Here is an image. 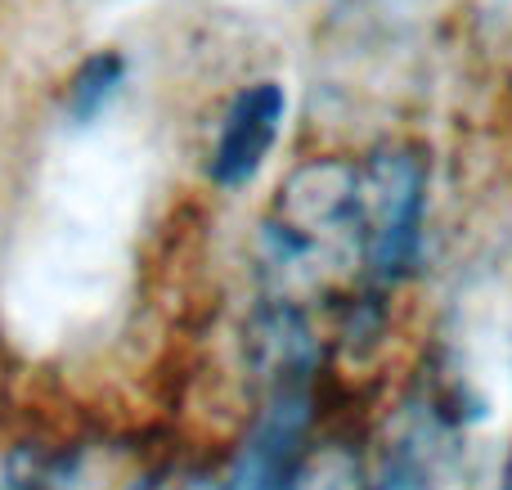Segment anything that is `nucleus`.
<instances>
[{"mask_svg": "<svg viewBox=\"0 0 512 490\" xmlns=\"http://www.w3.org/2000/svg\"><path fill=\"white\" fill-rule=\"evenodd\" d=\"M265 261L292 288H315L360 266V167L315 158L279 185L261 221Z\"/></svg>", "mask_w": 512, "mask_h": 490, "instance_id": "nucleus-1", "label": "nucleus"}, {"mask_svg": "<svg viewBox=\"0 0 512 490\" xmlns=\"http://www.w3.org/2000/svg\"><path fill=\"white\" fill-rule=\"evenodd\" d=\"M504 490H512V459H508V473H504Z\"/></svg>", "mask_w": 512, "mask_h": 490, "instance_id": "nucleus-11", "label": "nucleus"}, {"mask_svg": "<svg viewBox=\"0 0 512 490\" xmlns=\"http://www.w3.org/2000/svg\"><path fill=\"white\" fill-rule=\"evenodd\" d=\"M36 490H162V468L135 437L95 432L72 446H54Z\"/></svg>", "mask_w": 512, "mask_h": 490, "instance_id": "nucleus-6", "label": "nucleus"}, {"mask_svg": "<svg viewBox=\"0 0 512 490\" xmlns=\"http://www.w3.org/2000/svg\"><path fill=\"white\" fill-rule=\"evenodd\" d=\"M360 486H364L360 464H355L346 450L324 446V450H310L306 468H301L292 490H360Z\"/></svg>", "mask_w": 512, "mask_h": 490, "instance_id": "nucleus-9", "label": "nucleus"}, {"mask_svg": "<svg viewBox=\"0 0 512 490\" xmlns=\"http://www.w3.org/2000/svg\"><path fill=\"white\" fill-rule=\"evenodd\" d=\"M427 203L423 158L409 149H378L360 167V270L373 288L409 275Z\"/></svg>", "mask_w": 512, "mask_h": 490, "instance_id": "nucleus-2", "label": "nucleus"}, {"mask_svg": "<svg viewBox=\"0 0 512 490\" xmlns=\"http://www.w3.org/2000/svg\"><path fill=\"white\" fill-rule=\"evenodd\" d=\"M126 86V54L122 50H95L72 68L68 86H63V117L72 126H90L95 117L108 113Z\"/></svg>", "mask_w": 512, "mask_h": 490, "instance_id": "nucleus-7", "label": "nucleus"}, {"mask_svg": "<svg viewBox=\"0 0 512 490\" xmlns=\"http://www.w3.org/2000/svg\"><path fill=\"white\" fill-rule=\"evenodd\" d=\"M360 490H463L459 419L441 405H409Z\"/></svg>", "mask_w": 512, "mask_h": 490, "instance_id": "nucleus-4", "label": "nucleus"}, {"mask_svg": "<svg viewBox=\"0 0 512 490\" xmlns=\"http://www.w3.org/2000/svg\"><path fill=\"white\" fill-rule=\"evenodd\" d=\"M283 113H288V95L279 81H248L230 99L212 144V162H207V176L216 189L252 185L283 131Z\"/></svg>", "mask_w": 512, "mask_h": 490, "instance_id": "nucleus-5", "label": "nucleus"}, {"mask_svg": "<svg viewBox=\"0 0 512 490\" xmlns=\"http://www.w3.org/2000/svg\"><path fill=\"white\" fill-rule=\"evenodd\" d=\"M310 419H315L310 365L270 374V396L212 490H292L310 459Z\"/></svg>", "mask_w": 512, "mask_h": 490, "instance_id": "nucleus-3", "label": "nucleus"}, {"mask_svg": "<svg viewBox=\"0 0 512 490\" xmlns=\"http://www.w3.org/2000/svg\"><path fill=\"white\" fill-rule=\"evenodd\" d=\"M50 446H41L27 432L0 428V490H36Z\"/></svg>", "mask_w": 512, "mask_h": 490, "instance_id": "nucleus-8", "label": "nucleus"}, {"mask_svg": "<svg viewBox=\"0 0 512 490\" xmlns=\"http://www.w3.org/2000/svg\"><path fill=\"white\" fill-rule=\"evenodd\" d=\"M508 378H512V320H508Z\"/></svg>", "mask_w": 512, "mask_h": 490, "instance_id": "nucleus-10", "label": "nucleus"}]
</instances>
